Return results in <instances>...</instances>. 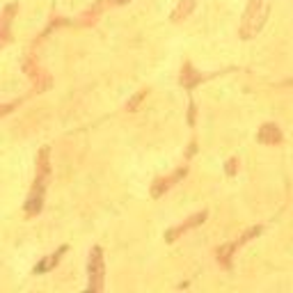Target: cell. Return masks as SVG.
<instances>
[{
    "mask_svg": "<svg viewBox=\"0 0 293 293\" xmlns=\"http://www.w3.org/2000/svg\"><path fill=\"white\" fill-rule=\"evenodd\" d=\"M147 99V90H142V92H138V94L133 96V99L129 101V103H126V110H129V112H135V110L140 108V103H142V101Z\"/></svg>",
    "mask_w": 293,
    "mask_h": 293,
    "instance_id": "10",
    "label": "cell"
},
{
    "mask_svg": "<svg viewBox=\"0 0 293 293\" xmlns=\"http://www.w3.org/2000/svg\"><path fill=\"white\" fill-rule=\"evenodd\" d=\"M46 174H48V147H44L39 154V177L46 179Z\"/></svg>",
    "mask_w": 293,
    "mask_h": 293,
    "instance_id": "9",
    "label": "cell"
},
{
    "mask_svg": "<svg viewBox=\"0 0 293 293\" xmlns=\"http://www.w3.org/2000/svg\"><path fill=\"white\" fill-rule=\"evenodd\" d=\"M87 270H90V291H103L105 263H103V250H101V248H94L90 252Z\"/></svg>",
    "mask_w": 293,
    "mask_h": 293,
    "instance_id": "2",
    "label": "cell"
},
{
    "mask_svg": "<svg viewBox=\"0 0 293 293\" xmlns=\"http://www.w3.org/2000/svg\"><path fill=\"white\" fill-rule=\"evenodd\" d=\"M236 248H239V243H227V245H222V248H218V261L222 263V266H231V254Z\"/></svg>",
    "mask_w": 293,
    "mask_h": 293,
    "instance_id": "7",
    "label": "cell"
},
{
    "mask_svg": "<svg viewBox=\"0 0 293 293\" xmlns=\"http://www.w3.org/2000/svg\"><path fill=\"white\" fill-rule=\"evenodd\" d=\"M257 140L261 144H279L282 142V131L275 124H263L257 133Z\"/></svg>",
    "mask_w": 293,
    "mask_h": 293,
    "instance_id": "4",
    "label": "cell"
},
{
    "mask_svg": "<svg viewBox=\"0 0 293 293\" xmlns=\"http://www.w3.org/2000/svg\"><path fill=\"white\" fill-rule=\"evenodd\" d=\"M184 174H186V169L177 172V174H174V177H169V179H158L154 186H151V197H156V199H158V197H163V193L169 188V186H172V181H177V179H179V177H184Z\"/></svg>",
    "mask_w": 293,
    "mask_h": 293,
    "instance_id": "6",
    "label": "cell"
},
{
    "mask_svg": "<svg viewBox=\"0 0 293 293\" xmlns=\"http://www.w3.org/2000/svg\"><path fill=\"white\" fill-rule=\"evenodd\" d=\"M62 252H65V248H62L57 254H50V259H46L44 263H39V266H37V268H35V273H46V270H50V268H53V266H55V263L60 261V254H62Z\"/></svg>",
    "mask_w": 293,
    "mask_h": 293,
    "instance_id": "8",
    "label": "cell"
},
{
    "mask_svg": "<svg viewBox=\"0 0 293 293\" xmlns=\"http://www.w3.org/2000/svg\"><path fill=\"white\" fill-rule=\"evenodd\" d=\"M204 220H206V211H202V213H195L193 218H188V220H186L184 224H179V227L169 229V231H167V236H165V239H167L169 243H172V241H177V236H181V233L190 231V229H193V227H199V224H202Z\"/></svg>",
    "mask_w": 293,
    "mask_h": 293,
    "instance_id": "3",
    "label": "cell"
},
{
    "mask_svg": "<svg viewBox=\"0 0 293 293\" xmlns=\"http://www.w3.org/2000/svg\"><path fill=\"white\" fill-rule=\"evenodd\" d=\"M236 165H239V160L231 158V160L227 163V172H229V174H233V172H236Z\"/></svg>",
    "mask_w": 293,
    "mask_h": 293,
    "instance_id": "12",
    "label": "cell"
},
{
    "mask_svg": "<svg viewBox=\"0 0 293 293\" xmlns=\"http://www.w3.org/2000/svg\"><path fill=\"white\" fill-rule=\"evenodd\" d=\"M270 14V0H250L248 7L243 12V19L239 25V35L243 39H252L261 32Z\"/></svg>",
    "mask_w": 293,
    "mask_h": 293,
    "instance_id": "1",
    "label": "cell"
},
{
    "mask_svg": "<svg viewBox=\"0 0 293 293\" xmlns=\"http://www.w3.org/2000/svg\"><path fill=\"white\" fill-rule=\"evenodd\" d=\"M259 233H261V227H252V229H250V231L243 236V239L239 241V245H243V243H248V241H252L254 236H259Z\"/></svg>",
    "mask_w": 293,
    "mask_h": 293,
    "instance_id": "11",
    "label": "cell"
},
{
    "mask_svg": "<svg viewBox=\"0 0 293 293\" xmlns=\"http://www.w3.org/2000/svg\"><path fill=\"white\" fill-rule=\"evenodd\" d=\"M195 0H181L179 5L174 7V12H172V21L174 23H179V21H186L190 14H193V10H195Z\"/></svg>",
    "mask_w": 293,
    "mask_h": 293,
    "instance_id": "5",
    "label": "cell"
}]
</instances>
